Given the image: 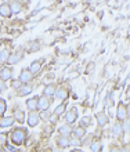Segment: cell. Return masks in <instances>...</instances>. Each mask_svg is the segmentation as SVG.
Listing matches in <instances>:
<instances>
[{"label":"cell","mask_w":130,"mask_h":152,"mask_svg":"<svg viewBox=\"0 0 130 152\" xmlns=\"http://www.w3.org/2000/svg\"><path fill=\"white\" fill-rule=\"evenodd\" d=\"M26 136H28L26 129L17 127V129H12V132L10 133V140H11L12 144L21 145V144H24V141L26 140Z\"/></svg>","instance_id":"6da1fadb"},{"label":"cell","mask_w":130,"mask_h":152,"mask_svg":"<svg viewBox=\"0 0 130 152\" xmlns=\"http://www.w3.org/2000/svg\"><path fill=\"white\" fill-rule=\"evenodd\" d=\"M50 104H51L50 98H47L46 96L39 97V102H37V109H39V111H42V112H45V111H47V109L50 108Z\"/></svg>","instance_id":"7a4b0ae2"},{"label":"cell","mask_w":130,"mask_h":152,"mask_svg":"<svg viewBox=\"0 0 130 152\" xmlns=\"http://www.w3.org/2000/svg\"><path fill=\"white\" fill-rule=\"evenodd\" d=\"M11 79H12V68L4 66V68L0 69V80L7 82V80H11Z\"/></svg>","instance_id":"3957f363"},{"label":"cell","mask_w":130,"mask_h":152,"mask_svg":"<svg viewBox=\"0 0 130 152\" xmlns=\"http://www.w3.org/2000/svg\"><path fill=\"white\" fill-rule=\"evenodd\" d=\"M0 15L4 17V18H10L12 15L11 4H7V3L0 4Z\"/></svg>","instance_id":"277c9868"},{"label":"cell","mask_w":130,"mask_h":152,"mask_svg":"<svg viewBox=\"0 0 130 152\" xmlns=\"http://www.w3.org/2000/svg\"><path fill=\"white\" fill-rule=\"evenodd\" d=\"M39 120H40V116H39V113L35 112V111H32V112L29 113L28 116V126L29 127H35V126H37V123H39Z\"/></svg>","instance_id":"5b68a950"},{"label":"cell","mask_w":130,"mask_h":152,"mask_svg":"<svg viewBox=\"0 0 130 152\" xmlns=\"http://www.w3.org/2000/svg\"><path fill=\"white\" fill-rule=\"evenodd\" d=\"M77 119V109L76 108H72V109H69L68 113L65 115V120H66V123L69 124H72L75 123Z\"/></svg>","instance_id":"8992f818"},{"label":"cell","mask_w":130,"mask_h":152,"mask_svg":"<svg viewBox=\"0 0 130 152\" xmlns=\"http://www.w3.org/2000/svg\"><path fill=\"white\" fill-rule=\"evenodd\" d=\"M33 77V73L29 71V69H22L20 73V80L22 83H29Z\"/></svg>","instance_id":"52a82bcc"},{"label":"cell","mask_w":130,"mask_h":152,"mask_svg":"<svg viewBox=\"0 0 130 152\" xmlns=\"http://www.w3.org/2000/svg\"><path fill=\"white\" fill-rule=\"evenodd\" d=\"M37 102H39V97H32V98H28L26 100V108L32 112V111H36L37 109Z\"/></svg>","instance_id":"ba28073f"},{"label":"cell","mask_w":130,"mask_h":152,"mask_svg":"<svg viewBox=\"0 0 130 152\" xmlns=\"http://www.w3.org/2000/svg\"><path fill=\"white\" fill-rule=\"evenodd\" d=\"M15 119L12 118V116H7V118H0V127H11L12 124H14Z\"/></svg>","instance_id":"9c48e42d"},{"label":"cell","mask_w":130,"mask_h":152,"mask_svg":"<svg viewBox=\"0 0 130 152\" xmlns=\"http://www.w3.org/2000/svg\"><path fill=\"white\" fill-rule=\"evenodd\" d=\"M116 118L119 120H125L127 118V112H126V108H125V105L122 102H119L118 105V112H116Z\"/></svg>","instance_id":"30bf717a"},{"label":"cell","mask_w":130,"mask_h":152,"mask_svg":"<svg viewBox=\"0 0 130 152\" xmlns=\"http://www.w3.org/2000/svg\"><path fill=\"white\" fill-rule=\"evenodd\" d=\"M56 91H57V88H56L54 84H47V86L43 88V96L50 97V98H51L53 96H56Z\"/></svg>","instance_id":"8fae6325"},{"label":"cell","mask_w":130,"mask_h":152,"mask_svg":"<svg viewBox=\"0 0 130 152\" xmlns=\"http://www.w3.org/2000/svg\"><path fill=\"white\" fill-rule=\"evenodd\" d=\"M68 97V90H66V87H58L57 91H56V98H58V100H65Z\"/></svg>","instance_id":"7c38bea8"},{"label":"cell","mask_w":130,"mask_h":152,"mask_svg":"<svg viewBox=\"0 0 130 152\" xmlns=\"http://www.w3.org/2000/svg\"><path fill=\"white\" fill-rule=\"evenodd\" d=\"M57 145L60 147V148H66V147H69V140L66 138L65 136H60V137H57Z\"/></svg>","instance_id":"4fadbf2b"},{"label":"cell","mask_w":130,"mask_h":152,"mask_svg":"<svg viewBox=\"0 0 130 152\" xmlns=\"http://www.w3.org/2000/svg\"><path fill=\"white\" fill-rule=\"evenodd\" d=\"M71 133H73V129H72V126H71L69 123H66V124H64V126L60 127V134H61V136L66 137V136H69Z\"/></svg>","instance_id":"5bb4252c"},{"label":"cell","mask_w":130,"mask_h":152,"mask_svg":"<svg viewBox=\"0 0 130 152\" xmlns=\"http://www.w3.org/2000/svg\"><path fill=\"white\" fill-rule=\"evenodd\" d=\"M96 119H97L98 126H104V124L108 123V118H107V115L104 112L97 113V115H96Z\"/></svg>","instance_id":"9a60e30c"},{"label":"cell","mask_w":130,"mask_h":152,"mask_svg":"<svg viewBox=\"0 0 130 152\" xmlns=\"http://www.w3.org/2000/svg\"><path fill=\"white\" fill-rule=\"evenodd\" d=\"M33 90L32 86H29V84H25V86H22V87L18 90V96L20 97H24V96H28L29 93Z\"/></svg>","instance_id":"2e32d148"},{"label":"cell","mask_w":130,"mask_h":152,"mask_svg":"<svg viewBox=\"0 0 130 152\" xmlns=\"http://www.w3.org/2000/svg\"><path fill=\"white\" fill-rule=\"evenodd\" d=\"M40 68H42V61L37 60V61H33L32 64H31L29 71H31L32 73H36V72H39V71H40Z\"/></svg>","instance_id":"e0dca14e"},{"label":"cell","mask_w":130,"mask_h":152,"mask_svg":"<svg viewBox=\"0 0 130 152\" xmlns=\"http://www.w3.org/2000/svg\"><path fill=\"white\" fill-rule=\"evenodd\" d=\"M122 132H123V127H122V124L121 123H116L114 124V127H112V134H114L115 137H119L121 134H122Z\"/></svg>","instance_id":"ac0fdd59"},{"label":"cell","mask_w":130,"mask_h":152,"mask_svg":"<svg viewBox=\"0 0 130 152\" xmlns=\"http://www.w3.org/2000/svg\"><path fill=\"white\" fill-rule=\"evenodd\" d=\"M14 119L18 122V123H22L25 120V113L24 111H21V109H17L15 112H14Z\"/></svg>","instance_id":"d6986e66"},{"label":"cell","mask_w":130,"mask_h":152,"mask_svg":"<svg viewBox=\"0 0 130 152\" xmlns=\"http://www.w3.org/2000/svg\"><path fill=\"white\" fill-rule=\"evenodd\" d=\"M85 134H86V132H85V127H83V126H79V127L73 129V136L77 137V138H82Z\"/></svg>","instance_id":"ffe728a7"},{"label":"cell","mask_w":130,"mask_h":152,"mask_svg":"<svg viewBox=\"0 0 130 152\" xmlns=\"http://www.w3.org/2000/svg\"><path fill=\"white\" fill-rule=\"evenodd\" d=\"M20 60H21V56H18V53H17V54H10V57H8V60H7V64L14 65Z\"/></svg>","instance_id":"44dd1931"},{"label":"cell","mask_w":130,"mask_h":152,"mask_svg":"<svg viewBox=\"0 0 130 152\" xmlns=\"http://www.w3.org/2000/svg\"><path fill=\"white\" fill-rule=\"evenodd\" d=\"M11 10H12V14H18V12L22 11V6H21L18 1H12L11 3Z\"/></svg>","instance_id":"7402d4cb"},{"label":"cell","mask_w":130,"mask_h":152,"mask_svg":"<svg viewBox=\"0 0 130 152\" xmlns=\"http://www.w3.org/2000/svg\"><path fill=\"white\" fill-rule=\"evenodd\" d=\"M101 148H102V145H101V142H98V141H94L93 144L90 145V149L93 152H100Z\"/></svg>","instance_id":"603a6c76"},{"label":"cell","mask_w":130,"mask_h":152,"mask_svg":"<svg viewBox=\"0 0 130 152\" xmlns=\"http://www.w3.org/2000/svg\"><path fill=\"white\" fill-rule=\"evenodd\" d=\"M6 109H7V102L4 98H0V118L3 116V113L6 112Z\"/></svg>","instance_id":"cb8c5ba5"},{"label":"cell","mask_w":130,"mask_h":152,"mask_svg":"<svg viewBox=\"0 0 130 152\" xmlns=\"http://www.w3.org/2000/svg\"><path fill=\"white\" fill-rule=\"evenodd\" d=\"M11 87L14 88V90H17V91H18V90L22 87V82H21L20 79H18V80H12V82H11Z\"/></svg>","instance_id":"d4e9b609"},{"label":"cell","mask_w":130,"mask_h":152,"mask_svg":"<svg viewBox=\"0 0 130 152\" xmlns=\"http://www.w3.org/2000/svg\"><path fill=\"white\" fill-rule=\"evenodd\" d=\"M8 57H10V54H8L6 50H3V51H0V62H7Z\"/></svg>","instance_id":"484cf974"},{"label":"cell","mask_w":130,"mask_h":152,"mask_svg":"<svg viewBox=\"0 0 130 152\" xmlns=\"http://www.w3.org/2000/svg\"><path fill=\"white\" fill-rule=\"evenodd\" d=\"M90 124H91V119H90L89 116H85V118L80 120V126H83V127H87Z\"/></svg>","instance_id":"4316f807"},{"label":"cell","mask_w":130,"mask_h":152,"mask_svg":"<svg viewBox=\"0 0 130 152\" xmlns=\"http://www.w3.org/2000/svg\"><path fill=\"white\" fill-rule=\"evenodd\" d=\"M65 107H66V105H65V104H62V105H58V107H57V109L54 111V113H56V115H57V116L62 115V113L65 112Z\"/></svg>","instance_id":"83f0119b"},{"label":"cell","mask_w":130,"mask_h":152,"mask_svg":"<svg viewBox=\"0 0 130 152\" xmlns=\"http://www.w3.org/2000/svg\"><path fill=\"white\" fill-rule=\"evenodd\" d=\"M69 144L71 145H80L82 142H80V138H77V137H73V138H71V140H69Z\"/></svg>","instance_id":"f1b7e54d"},{"label":"cell","mask_w":130,"mask_h":152,"mask_svg":"<svg viewBox=\"0 0 130 152\" xmlns=\"http://www.w3.org/2000/svg\"><path fill=\"white\" fill-rule=\"evenodd\" d=\"M122 127H123V132L130 133V120H125L122 124Z\"/></svg>","instance_id":"f546056e"},{"label":"cell","mask_w":130,"mask_h":152,"mask_svg":"<svg viewBox=\"0 0 130 152\" xmlns=\"http://www.w3.org/2000/svg\"><path fill=\"white\" fill-rule=\"evenodd\" d=\"M6 88H7V84H6V82H3V80H0V93L6 91Z\"/></svg>","instance_id":"4dcf8cb0"},{"label":"cell","mask_w":130,"mask_h":152,"mask_svg":"<svg viewBox=\"0 0 130 152\" xmlns=\"http://www.w3.org/2000/svg\"><path fill=\"white\" fill-rule=\"evenodd\" d=\"M110 152H121V149H119V148H116V147H112Z\"/></svg>","instance_id":"1f68e13d"},{"label":"cell","mask_w":130,"mask_h":152,"mask_svg":"<svg viewBox=\"0 0 130 152\" xmlns=\"http://www.w3.org/2000/svg\"><path fill=\"white\" fill-rule=\"evenodd\" d=\"M126 112H127V118H130V105L126 107Z\"/></svg>","instance_id":"d6a6232c"},{"label":"cell","mask_w":130,"mask_h":152,"mask_svg":"<svg viewBox=\"0 0 130 152\" xmlns=\"http://www.w3.org/2000/svg\"><path fill=\"white\" fill-rule=\"evenodd\" d=\"M121 152H130V148H129V147H127V145H126V147H125V148H123Z\"/></svg>","instance_id":"836d02e7"},{"label":"cell","mask_w":130,"mask_h":152,"mask_svg":"<svg viewBox=\"0 0 130 152\" xmlns=\"http://www.w3.org/2000/svg\"><path fill=\"white\" fill-rule=\"evenodd\" d=\"M71 152H83V151H80V149H73V151H71Z\"/></svg>","instance_id":"e575fe53"},{"label":"cell","mask_w":130,"mask_h":152,"mask_svg":"<svg viewBox=\"0 0 130 152\" xmlns=\"http://www.w3.org/2000/svg\"><path fill=\"white\" fill-rule=\"evenodd\" d=\"M45 152H53V151H51V149H47V151H45Z\"/></svg>","instance_id":"d590c367"},{"label":"cell","mask_w":130,"mask_h":152,"mask_svg":"<svg viewBox=\"0 0 130 152\" xmlns=\"http://www.w3.org/2000/svg\"><path fill=\"white\" fill-rule=\"evenodd\" d=\"M0 152H4V149H1V148H0Z\"/></svg>","instance_id":"8d00e7d4"},{"label":"cell","mask_w":130,"mask_h":152,"mask_svg":"<svg viewBox=\"0 0 130 152\" xmlns=\"http://www.w3.org/2000/svg\"><path fill=\"white\" fill-rule=\"evenodd\" d=\"M0 64H1V62H0ZM0 69H1V65H0Z\"/></svg>","instance_id":"74e56055"}]
</instances>
